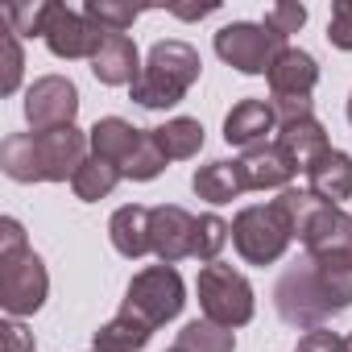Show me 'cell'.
I'll use <instances>...</instances> for the list:
<instances>
[{
	"label": "cell",
	"mask_w": 352,
	"mask_h": 352,
	"mask_svg": "<svg viewBox=\"0 0 352 352\" xmlns=\"http://www.w3.org/2000/svg\"><path fill=\"white\" fill-rule=\"evenodd\" d=\"M265 25L290 42V34H298L307 25V5H298V0H278V5L265 9Z\"/></svg>",
	"instance_id": "29"
},
{
	"label": "cell",
	"mask_w": 352,
	"mask_h": 352,
	"mask_svg": "<svg viewBox=\"0 0 352 352\" xmlns=\"http://www.w3.org/2000/svg\"><path fill=\"white\" fill-rule=\"evenodd\" d=\"M327 42H331L336 50H352V0H336V5H331Z\"/></svg>",
	"instance_id": "31"
},
{
	"label": "cell",
	"mask_w": 352,
	"mask_h": 352,
	"mask_svg": "<svg viewBox=\"0 0 352 352\" xmlns=\"http://www.w3.org/2000/svg\"><path fill=\"white\" fill-rule=\"evenodd\" d=\"M220 5H199V9H174V17H183V21H199V17H208V13H216Z\"/></svg>",
	"instance_id": "35"
},
{
	"label": "cell",
	"mask_w": 352,
	"mask_h": 352,
	"mask_svg": "<svg viewBox=\"0 0 352 352\" xmlns=\"http://www.w3.org/2000/svg\"><path fill=\"white\" fill-rule=\"evenodd\" d=\"M352 307V257H307L290 265L274 286V311L282 323L315 331Z\"/></svg>",
	"instance_id": "1"
},
{
	"label": "cell",
	"mask_w": 352,
	"mask_h": 352,
	"mask_svg": "<svg viewBox=\"0 0 352 352\" xmlns=\"http://www.w3.org/2000/svg\"><path fill=\"white\" fill-rule=\"evenodd\" d=\"M290 245H294V228L274 204H253V208L236 212V220H232V249L241 253L245 265H274V261L286 257Z\"/></svg>",
	"instance_id": "4"
},
{
	"label": "cell",
	"mask_w": 352,
	"mask_h": 352,
	"mask_svg": "<svg viewBox=\"0 0 352 352\" xmlns=\"http://www.w3.org/2000/svg\"><path fill=\"white\" fill-rule=\"evenodd\" d=\"M307 191L331 208L352 199V157L344 149H327L311 170H307Z\"/></svg>",
	"instance_id": "17"
},
{
	"label": "cell",
	"mask_w": 352,
	"mask_h": 352,
	"mask_svg": "<svg viewBox=\"0 0 352 352\" xmlns=\"http://www.w3.org/2000/svg\"><path fill=\"white\" fill-rule=\"evenodd\" d=\"M104 30L96 25V21H87L83 17V9L75 13V9H67V5H58V0H46V25H42V42L50 46V54L54 58H67V63H75V58H96V50L104 46Z\"/></svg>",
	"instance_id": "9"
},
{
	"label": "cell",
	"mask_w": 352,
	"mask_h": 352,
	"mask_svg": "<svg viewBox=\"0 0 352 352\" xmlns=\"http://www.w3.org/2000/svg\"><path fill=\"white\" fill-rule=\"evenodd\" d=\"M5 21L17 38H42V25H46V0L42 5H9L5 9Z\"/></svg>",
	"instance_id": "30"
},
{
	"label": "cell",
	"mask_w": 352,
	"mask_h": 352,
	"mask_svg": "<svg viewBox=\"0 0 352 352\" xmlns=\"http://www.w3.org/2000/svg\"><path fill=\"white\" fill-rule=\"evenodd\" d=\"M166 352H183V348H166Z\"/></svg>",
	"instance_id": "38"
},
{
	"label": "cell",
	"mask_w": 352,
	"mask_h": 352,
	"mask_svg": "<svg viewBox=\"0 0 352 352\" xmlns=\"http://www.w3.org/2000/svg\"><path fill=\"white\" fill-rule=\"evenodd\" d=\"M91 352H108V348H91Z\"/></svg>",
	"instance_id": "39"
},
{
	"label": "cell",
	"mask_w": 352,
	"mask_h": 352,
	"mask_svg": "<svg viewBox=\"0 0 352 352\" xmlns=\"http://www.w3.org/2000/svg\"><path fill=\"white\" fill-rule=\"evenodd\" d=\"M174 348H183V352H236V331L220 327L212 319H191L179 331V344Z\"/></svg>",
	"instance_id": "24"
},
{
	"label": "cell",
	"mask_w": 352,
	"mask_h": 352,
	"mask_svg": "<svg viewBox=\"0 0 352 352\" xmlns=\"http://www.w3.org/2000/svg\"><path fill=\"white\" fill-rule=\"evenodd\" d=\"M241 174H245V187L249 191H286L290 179H294V166L286 162V153L278 145H257V149H245L241 157Z\"/></svg>",
	"instance_id": "16"
},
{
	"label": "cell",
	"mask_w": 352,
	"mask_h": 352,
	"mask_svg": "<svg viewBox=\"0 0 352 352\" xmlns=\"http://www.w3.org/2000/svg\"><path fill=\"white\" fill-rule=\"evenodd\" d=\"M83 17L96 21L104 34H124V30L141 17V9H133V5H116V0H87V5H83Z\"/></svg>",
	"instance_id": "27"
},
{
	"label": "cell",
	"mask_w": 352,
	"mask_h": 352,
	"mask_svg": "<svg viewBox=\"0 0 352 352\" xmlns=\"http://www.w3.org/2000/svg\"><path fill=\"white\" fill-rule=\"evenodd\" d=\"M183 307H187L183 274L174 270V265H145L141 274H133L120 311L145 319L149 327H162V323H170V319H179Z\"/></svg>",
	"instance_id": "6"
},
{
	"label": "cell",
	"mask_w": 352,
	"mask_h": 352,
	"mask_svg": "<svg viewBox=\"0 0 352 352\" xmlns=\"http://www.w3.org/2000/svg\"><path fill=\"white\" fill-rule=\"evenodd\" d=\"M270 79V96H282V100H311L315 83H319V63L298 50V46H286L282 58L274 63V71L265 75Z\"/></svg>",
	"instance_id": "14"
},
{
	"label": "cell",
	"mask_w": 352,
	"mask_h": 352,
	"mask_svg": "<svg viewBox=\"0 0 352 352\" xmlns=\"http://www.w3.org/2000/svg\"><path fill=\"white\" fill-rule=\"evenodd\" d=\"M195 294H199V311L204 319L220 323V327H245L257 311V298H253V286L241 270L224 265V261H212L199 270L195 278Z\"/></svg>",
	"instance_id": "5"
},
{
	"label": "cell",
	"mask_w": 352,
	"mask_h": 352,
	"mask_svg": "<svg viewBox=\"0 0 352 352\" xmlns=\"http://www.w3.org/2000/svg\"><path fill=\"white\" fill-rule=\"evenodd\" d=\"M108 236H112V249L129 261L153 253V245H149V208H141V204L116 208L112 220H108Z\"/></svg>",
	"instance_id": "20"
},
{
	"label": "cell",
	"mask_w": 352,
	"mask_h": 352,
	"mask_svg": "<svg viewBox=\"0 0 352 352\" xmlns=\"http://www.w3.org/2000/svg\"><path fill=\"white\" fill-rule=\"evenodd\" d=\"M162 170H166V153H162L153 129H145L141 141H137V149H133V157L124 162V179H133V183H153Z\"/></svg>",
	"instance_id": "26"
},
{
	"label": "cell",
	"mask_w": 352,
	"mask_h": 352,
	"mask_svg": "<svg viewBox=\"0 0 352 352\" xmlns=\"http://www.w3.org/2000/svg\"><path fill=\"white\" fill-rule=\"evenodd\" d=\"M21 249H30V241H25V228H21V220L5 216V220H0V257L21 253Z\"/></svg>",
	"instance_id": "33"
},
{
	"label": "cell",
	"mask_w": 352,
	"mask_h": 352,
	"mask_svg": "<svg viewBox=\"0 0 352 352\" xmlns=\"http://www.w3.org/2000/svg\"><path fill=\"white\" fill-rule=\"evenodd\" d=\"M153 137H157L166 162H187L204 149V124L195 116H170L162 129H153Z\"/></svg>",
	"instance_id": "22"
},
{
	"label": "cell",
	"mask_w": 352,
	"mask_h": 352,
	"mask_svg": "<svg viewBox=\"0 0 352 352\" xmlns=\"http://www.w3.org/2000/svg\"><path fill=\"white\" fill-rule=\"evenodd\" d=\"M0 331H5V352H34V331L21 319H5Z\"/></svg>",
	"instance_id": "34"
},
{
	"label": "cell",
	"mask_w": 352,
	"mask_h": 352,
	"mask_svg": "<svg viewBox=\"0 0 352 352\" xmlns=\"http://www.w3.org/2000/svg\"><path fill=\"white\" fill-rule=\"evenodd\" d=\"M282 153H286V162L298 170V174H307L327 149H331V141H327V129L315 120V116H307V120H294V124H278V141H274Z\"/></svg>",
	"instance_id": "15"
},
{
	"label": "cell",
	"mask_w": 352,
	"mask_h": 352,
	"mask_svg": "<svg viewBox=\"0 0 352 352\" xmlns=\"http://www.w3.org/2000/svg\"><path fill=\"white\" fill-rule=\"evenodd\" d=\"M344 352H352V331H348V336H344Z\"/></svg>",
	"instance_id": "36"
},
{
	"label": "cell",
	"mask_w": 352,
	"mask_h": 352,
	"mask_svg": "<svg viewBox=\"0 0 352 352\" xmlns=\"http://www.w3.org/2000/svg\"><path fill=\"white\" fill-rule=\"evenodd\" d=\"M290 42L282 34H274L265 21H232L216 34V54L220 63L236 67L241 75H270L274 63L282 58Z\"/></svg>",
	"instance_id": "7"
},
{
	"label": "cell",
	"mask_w": 352,
	"mask_h": 352,
	"mask_svg": "<svg viewBox=\"0 0 352 352\" xmlns=\"http://www.w3.org/2000/svg\"><path fill=\"white\" fill-rule=\"evenodd\" d=\"M91 75H96L104 87H133L137 75H141L137 42H133L129 34H108L104 46H100L96 58H91Z\"/></svg>",
	"instance_id": "13"
},
{
	"label": "cell",
	"mask_w": 352,
	"mask_h": 352,
	"mask_svg": "<svg viewBox=\"0 0 352 352\" xmlns=\"http://www.w3.org/2000/svg\"><path fill=\"white\" fill-rule=\"evenodd\" d=\"M191 191L212 204V208H224L232 199H241L249 187H245V174H241V162H228V157H216L208 166H199L191 174Z\"/></svg>",
	"instance_id": "18"
},
{
	"label": "cell",
	"mask_w": 352,
	"mask_h": 352,
	"mask_svg": "<svg viewBox=\"0 0 352 352\" xmlns=\"http://www.w3.org/2000/svg\"><path fill=\"white\" fill-rule=\"evenodd\" d=\"M141 133H145V129H137V124H129V120H120V116H104V120L91 124L87 141H91V153H96V157L112 162V166L124 174V162L133 157Z\"/></svg>",
	"instance_id": "19"
},
{
	"label": "cell",
	"mask_w": 352,
	"mask_h": 352,
	"mask_svg": "<svg viewBox=\"0 0 352 352\" xmlns=\"http://www.w3.org/2000/svg\"><path fill=\"white\" fill-rule=\"evenodd\" d=\"M191 241H195V216L179 204H162L149 208V245L157 265H179L183 257H191Z\"/></svg>",
	"instance_id": "11"
},
{
	"label": "cell",
	"mask_w": 352,
	"mask_h": 352,
	"mask_svg": "<svg viewBox=\"0 0 352 352\" xmlns=\"http://www.w3.org/2000/svg\"><path fill=\"white\" fill-rule=\"evenodd\" d=\"M79 116V87L67 75H42L25 87V120L34 133L42 129H67Z\"/></svg>",
	"instance_id": "10"
},
{
	"label": "cell",
	"mask_w": 352,
	"mask_h": 352,
	"mask_svg": "<svg viewBox=\"0 0 352 352\" xmlns=\"http://www.w3.org/2000/svg\"><path fill=\"white\" fill-rule=\"evenodd\" d=\"M270 133H278V116H274L270 100H241L224 116V141L236 145L241 153L257 149V145H270Z\"/></svg>",
	"instance_id": "12"
},
{
	"label": "cell",
	"mask_w": 352,
	"mask_h": 352,
	"mask_svg": "<svg viewBox=\"0 0 352 352\" xmlns=\"http://www.w3.org/2000/svg\"><path fill=\"white\" fill-rule=\"evenodd\" d=\"M91 141L83 129H42V133H9L0 141V170L13 183H71L79 166L91 157Z\"/></svg>",
	"instance_id": "2"
},
{
	"label": "cell",
	"mask_w": 352,
	"mask_h": 352,
	"mask_svg": "<svg viewBox=\"0 0 352 352\" xmlns=\"http://www.w3.org/2000/svg\"><path fill=\"white\" fill-rule=\"evenodd\" d=\"M204 75V58L191 42H179V38H170V42H157L137 75V83L129 87L133 91V104L149 108V112H166L174 108Z\"/></svg>",
	"instance_id": "3"
},
{
	"label": "cell",
	"mask_w": 352,
	"mask_h": 352,
	"mask_svg": "<svg viewBox=\"0 0 352 352\" xmlns=\"http://www.w3.org/2000/svg\"><path fill=\"white\" fill-rule=\"evenodd\" d=\"M348 124H352V96H348Z\"/></svg>",
	"instance_id": "37"
},
{
	"label": "cell",
	"mask_w": 352,
	"mask_h": 352,
	"mask_svg": "<svg viewBox=\"0 0 352 352\" xmlns=\"http://www.w3.org/2000/svg\"><path fill=\"white\" fill-rule=\"evenodd\" d=\"M294 352H344V336H336L327 327H315V331H302L298 336V348Z\"/></svg>",
	"instance_id": "32"
},
{
	"label": "cell",
	"mask_w": 352,
	"mask_h": 352,
	"mask_svg": "<svg viewBox=\"0 0 352 352\" xmlns=\"http://www.w3.org/2000/svg\"><path fill=\"white\" fill-rule=\"evenodd\" d=\"M153 340V327L129 311H116L100 331H96V348H108V352H141L145 344Z\"/></svg>",
	"instance_id": "21"
},
{
	"label": "cell",
	"mask_w": 352,
	"mask_h": 352,
	"mask_svg": "<svg viewBox=\"0 0 352 352\" xmlns=\"http://www.w3.org/2000/svg\"><path fill=\"white\" fill-rule=\"evenodd\" d=\"M0 50H5V75H0V96H13L21 87V71H25V54H21V38L13 30L0 34Z\"/></svg>",
	"instance_id": "28"
},
{
	"label": "cell",
	"mask_w": 352,
	"mask_h": 352,
	"mask_svg": "<svg viewBox=\"0 0 352 352\" xmlns=\"http://www.w3.org/2000/svg\"><path fill=\"white\" fill-rule=\"evenodd\" d=\"M228 241H232V224L228 220H220L216 212L195 216V241H191V257L195 261H204V265L220 261V253H224Z\"/></svg>",
	"instance_id": "25"
},
{
	"label": "cell",
	"mask_w": 352,
	"mask_h": 352,
	"mask_svg": "<svg viewBox=\"0 0 352 352\" xmlns=\"http://www.w3.org/2000/svg\"><path fill=\"white\" fill-rule=\"evenodd\" d=\"M46 294H50V274L34 249L0 257V307H5L9 319H25L42 311Z\"/></svg>",
	"instance_id": "8"
},
{
	"label": "cell",
	"mask_w": 352,
	"mask_h": 352,
	"mask_svg": "<svg viewBox=\"0 0 352 352\" xmlns=\"http://www.w3.org/2000/svg\"><path fill=\"white\" fill-rule=\"evenodd\" d=\"M124 179V174L112 166V162H104V157H87L83 166H79V174L71 179V191H75V199H83V204H100V199H108L112 191H116V183Z\"/></svg>",
	"instance_id": "23"
}]
</instances>
